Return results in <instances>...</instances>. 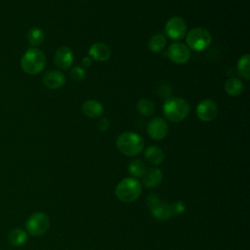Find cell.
<instances>
[{
    "label": "cell",
    "mask_w": 250,
    "mask_h": 250,
    "mask_svg": "<svg viewBox=\"0 0 250 250\" xmlns=\"http://www.w3.org/2000/svg\"><path fill=\"white\" fill-rule=\"evenodd\" d=\"M189 104L183 98L171 97L163 104L162 111L164 116L171 122L177 123L186 119L189 113Z\"/></svg>",
    "instance_id": "1"
},
{
    "label": "cell",
    "mask_w": 250,
    "mask_h": 250,
    "mask_svg": "<svg viewBox=\"0 0 250 250\" xmlns=\"http://www.w3.org/2000/svg\"><path fill=\"white\" fill-rule=\"evenodd\" d=\"M46 65V57L42 51L37 48H28L21 59V69L31 75L40 73Z\"/></svg>",
    "instance_id": "2"
},
{
    "label": "cell",
    "mask_w": 250,
    "mask_h": 250,
    "mask_svg": "<svg viewBox=\"0 0 250 250\" xmlns=\"http://www.w3.org/2000/svg\"><path fill=\"white\" fill-rule=\"evenodd\" d=\"M116 147L126 156H135L143 150L144 140L137 133L123 132L116 139Z\"/></svg>",
    "instance_id": "3"
},
{
    "label": "cell",
    "mask_w": 250,
    "mask_h": 250,
    "mask_svg": "<svg viewBox=\"0 0 250 250\" xmlns=\"http://www.w3.org/2000/svg\"><path fill=\"white\" fill-rule=\"evenodd\" d=\"M142 193V185L135 178L123 179L115 188L116 197L125 203L137 200Z\"/></svg>",
    "instance_id": "4"
},
{
    "label": "cell",
    "mask_w": 250,
    "mask_h": 250,
    "mask_svg": "<svg viewBox=\"0 0 250 250\" xmlns=\"http://www.w3.org/2000/svg\"><path fill=\"white\" fill-rule=\"evenodd\" d=\"M186 35L187 46L189 50L196 52L207 49L212 42L211 33L203 27L191 28Z\"/></svg>",
    "instance_id": "5"
},
{
    "label": "cell",
    "mask_w": 250,
    "mask_h": 250,
    "mask_svg": "<svg viewBox=\"0 0 250 250\" xmlns=\"http://www.w3.org/2000/svg\"><path fill=\"white\" fill-rule=\"evenodd\" d=\"M25 226L29 234L33 236H40L49 229L50 219L45 213L35 212L28 218Z\"/></svg>",
    "instance_id": "6"
},
{
    "label": "cell",
    "mask_w": 250,
    "mask_h": 250,
    "mask_svg": "<svg viewBox=\"0 0 250 250\" xmlns=\"http://www.w3.org/2000/svg\"><path fill=\"white\" fill-rule=\"evenodd\" d=\"M187 22L179 16L170 18L165 24V35L173 40L182 39L187 34Z\"/></svg>",
    "instance_id": "7"
},
{
    "label": "cell",
    "mask_w": 250,
    "mask_h": 250,
    "mask_svg": "<svg viewBox=\"0 0 250 250\" xmlns=\"http://www.w3.org/2000/svg\"><path fill=\"white\" fill-rule=\"evenodd\" d=\"M166 55L173 62L183 64L188 62L190 58V50L186 44L181 42H175L168 47Z\"/></svg>",
    "instance_id": "8"
},
{
    "label": "cell",
    "mask_w": 250,
    "mask_h": 250,
    "mask_svg": "<svg viewBox=\"0 0 250 250\" xmlns=\"http://www.w3.org/2000/svg\"><path fill=\"white\" fill-rule=\"evenodd\" d=\"M169 132V126L162 117H154L146 125L147 135L155 141L163 140Z\"/></svg>",
    "instance_id": "9"
},
{
    "label": "cell",
    "mask_w": 250,
    "mask_h": 250,
    "mask_svg": "<svg viewBox=\"0 0 250 250\" xmlns=\"http://www.w3.org/2000/svg\"><path fill=\"white\" fill-rule=\"evenodd\" d=\"M197 117L203 122H211L218 116V106L209 99L201 101L196 106Z\"/></svg>",
    "instance_id": "10"
},
{
    "label": "cell",
    "mask_w": 250,
    "mask_h": 250,
    "mask_svg": "<svg viewBox=\"0 0 250 250\" xmlns=\"http://www.w3.org/2000/svg\"><path fill=\"white\" fill-rule=\"evenodd\" d=\"M54 62L60 69H68L73 62V54L70 48L66 46L60 47L55 53Z\"/></svg>",
    "instance_id": "11"
},
{
    "label": "cell",
    "mask_w": 250,
    "mask_h": 250,
    "mask_svg": "<svg viewBox=\"0 0 250 250\" xmlns=\"http://www.w3.org/2000/svg\"><path fill=\"white\" fill-rule=\"evenodd\" d=\"M65 76L60 70H49L47 71L43 77V84L49 89H59L65 84Z\"/></svg>",
    "instance_id": "12"
},
{
    "label": "cell",
    "mask_w": 250,
    "mask_h": 250,
    "mask_svg": "<svg viewBox=\"0 0 250 250\" xmlns=\"http://www.w3.org/2000/svg\"><path fill=\"white\" fill-rule=\"evenodd\" d=\"M89 57L95 61L98 62H104L107 61L111 55V51L109 49V47L102 42H98L93 44L88 51Z\"/></svg>",
    "instance_id": "13"
},
{
    "label": "cell",
    "mask_w": 250,
    "mask_h": 250,
    "mask_svg": "<svg viewBox=\"0 0 250 250\" xmlns=\"http://www.w3.org/2000/svg\"><path fill=\"white\" fill-rule=\"evenodd\" d=\"M162 172L158 168L146 169L143 176V184L147 188H152L157 187L162 182Z\"/></svg>",
    "instance_id": "14"
},
{
    "label": "cell",
    "mask_w": 250,
    "mask_h": 250,
    "mask_svg": "<svg viewBox=\"0 0 250 250\" xmlns=\"http://www.w3.org/2000/svg\"><path fill=\"white\" fill-rule=\"evenodd\" d=\"M83 113L90 118L101 117L104 113V105L96 100H87L82 104Z\"/></svg>",
    "instance_id": "15"
},
{
    "label": "cell",
    "mask_w": 250,
    "mask_h": 250,
    "mask_svg": "<svg viewBox=\"0 0 250 250\" xmlns=\"http://www.w3.org/2000/svg\"><path fill=\"white\" fill-rule=\"evenodd\" d=\"M145 158L152 165H159L164 160V153L160 147L150 146L145 150Z\"/></svg>",
    "instance_id": "16"
},
{
    "label": "cell",
    "mask_w": 250,
    "mask_h": 250,
    "mask_svg": "<svg viewBox=\"0 0 250 250\" xmlns=\"http://www.w3.org/2000/svg\"><path fill=\"white\" fill-rule=\"evenodd\" d=\"M224 88L228 95L231 97H236L243 92L244 85L240 79L236 77H230L226 80Z\"/></svg>",
    "instance_id": "17"
},
{
    "label": "cell",
    "mask_w": 250,
    "mask_h": 250,
    "mask_svg": "<svg viewBox=\"0 0 250 250\" xmlns=\"http://www.w3.org/2000/svg\"><path fill=\"white\" fill-rule=\"evenodd\" d=\"M150 210L152 216L159 221H166L172 216L170 211V205L161 200L157 204L152 206Z\"/></svg>",
    "instance_id": "18"
},
{
    "label": "cell",
    "mask_w": 250,
    "mask_h": 250,
    "mask_svg": "<svg viewBox=\"0 0 250 250\" xmlns=\"http://www.w3.org/2000/svg\"><path fill=\"white\" fill-rule=\"evenodd\" d=\"M26 38H27V41L29 42V44L35 48L36 46H39L43 43V41L45 39V33L40 27L34 26V27H31L27 31Z\"/></svg>",
    "instance_id": "19"
},
{
    "label": "cell",
    "mask_w": 250,
    "mask_h": 250,
    "mask_svg": "<svg viewBox=\"0 0 250 250\" xmlns=\"http://www.w3.org/2000/svg\"><path fill=\"white\" fill-rule=\"evenodd\" d=\"M8 241L13 246H21L27 241V233L21 229H14L9 232Z\"/></svg>",
    "instance_id": "20"
},
{
    "label": "cell",
    "mask_w": 250,
    "mask_h": 250,
    "mask_svg": "<svg viewBox=\"0 0 250 250\" xmlns=\"http://www.w3.org/2000/svg\"><path fill=\"white\" fill-rule=\"evenodd\" d=\"M237 73L240 77L245 80H249L250 78V56L245 54L241 56L237 62Z\"/></svg>",
    "instance_id": "21"
},
{
    "label": "cell",
    "mask_w": 250,
    "mask_h": 250,
    "mask_svg": "<svg viewBox=\"0 0 250 250\" xmlns=\"http://www.w3.org/2000/svg\"><path fill=\"white\" fill-rule=\"evenodd\" d=\"M166 45V37L163 33H156L152 35L148 41V48L152 53L161 52Z\"/></svg>",
    "instance_id": "22"
},
{
    "label": "cell",
    "mask_w": 250,
    "mask_h": 250,
    "mask_svg": "<svg viewBox=\"0 0 250 250\" xmlns=\"http://www.w3.org/2000/svg\"><path fill=\"white\" fill-rule=\"evenodd\" d=\"M128 170L133 177H143L146 171V165L141 159H134L130 162Z\"/></svg>",
    "instance_id": "23"
},
{
    "label": "cell",
    "mask_w": 250,
    "mask_h": 250,
    "mask_svg": "<svg viewBox=\"0 0 250 250\" xmlns=\"http://www.w3.org/2000/svg\"><path fill=\"white\" fill-rule=\"evenodd\" d=\"M137 109L144 116H150L155 111L154 104L148 99H142L137 104Z\"/></svg>",
    "instance_id": "24"
},
{
    "label": "cell",
    "mask_w": 250,
    "mask_h": 250,
    "mask_svg": "<svg viewBox=\"0 0 250 250\" xmlns=\"http://www.w3.org/2000/svg\"><path fill=\"white\" fill-rule=\"evenodd\" d=\"M186 209V205L183 201H175L172 204H170V211L172 216H178L184 213Z\"/></svg>",
    "instance_id": "25"
},
{
    "label": "cell",
    "mask_w": 250,
    "mask_h": 250,
    "mask_svg": "<svg viewBox=\"0 0 250 250\" xmlns=\"http://www.w3.org/2000/svg\"><path fill=\"white\" fill-rule=\"evenodd\" d=\"M70 76L74 81H82L85 78V70L81 66H74L70 70Z\"/></svg>",
    "instance_id": "26"
},
{
    "label": "cell",
    "mask_w": 250,
    "mask_h": 250,
    "mask_svg": "<svg viewBox=\"0 0 250 250\" xmlns=\"http://www.w3.org/2000/svg\"><path fill=\"white\" fill-rule=\"evenodd\" d=\"M97 127H98V129H99L100 131L105 132V131H107V129L109 128V121H108L106 118L102 117V118H100V119L98 120Z\"/></svg>",
    "instance_id": "27"
},
{
    "label": "cell",
    "mask_w": 250,
    "mask_h": 250,
    "mask_svg": "<svg viewBox=\"0 0 250 250\" xmlns=\"http://www.w3.org/2000/svg\"><path fill=\"white\" fill-rule=\"evenodd\" d=\"M159 201H160V199H159L158 195H157V194H154V193H151V194H149V195L147 196V198H146V205H147L149 208H151L152 206H154L155 204H157Z\"/></svg>",
    "instance_id": "28"
},
{
    "label": "cell",
    "mask_w": 250,
    "mask_h": 250,
    "mask_svg": "<svg viewBox=\"0 0 250 250\" xmlns=\"http://www.w3.org/2000/svg\"><path fill=\"white\" fill-rule=\"evenodd\" d=\"M82 64H83V66H85V67L90 66V65L92 64V59H91L89 56H88V57H84L83 60H82Z\"/></svg>",
    "instance_id": "29"
}]
</instances>
